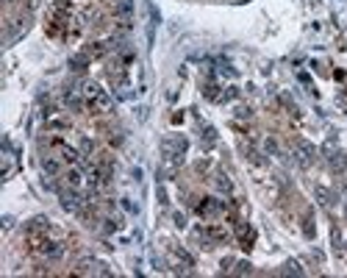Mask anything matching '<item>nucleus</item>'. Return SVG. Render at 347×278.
<instances>
[{"label":"nucleus","instance_id":"nucleus-12","mask_svg":"<svg viewBox=\"0 0 347 278\" xmlns=\"http://www.w3.org/2000/svg\"><path fill=\"white\" fill-rule=\"evenodd\" d=\"M89 108H92V112H108V108H111V98H108L106 92H100L98 98L89 100Z\"/></svg>","mask_w":347,"mask_h":278},{"label":"nucleus","instance_id":"nucleus-22","mask_svg":"<svg viewBox=\"0 0 347 278\" xmlns=\"http://www.w3.org/2000/svg\"><path fill=\"white\" fill-rule=\"evenodd\" d=\"M264 151H267L269 156H278V153H281V151H278V142L272 139V137H267V142H264Z\"/></svg>","mask_w":347,"mask_h":278},{"label":"nucleus","instance_id":"nucleus-9","mask_svg":"<svg viewBox=\"0 0 347 278\" xmlns=\"http://www.w3.org/2000/svg\"><path fill=\"white\" fill-rule=\"evenodd\" d=\"M314 195H317V200H319V206H325V209H333L336 206V195L331 192V189H325V187H317L314 189Z\"/></svg>","mask_w":347,"mask_h":278},{"label":"nucleus","instance_id":"nucleus-20","mask_svg":"<svg viewBox=\"0 0 347 278\" xmlns=\"http://www.w3.org/2000/svg\"><path fill=\"white\" fill-rule=\"evenodd\" d=\"M92 153H94V142L84 137V139H81V156H86V159H89Z\"/></svg>","mask_w":347,"mask_h":278},{"label":"nucleus","instance_id":"nucleus-13","mask_svg":"<svg viewBox=\"0 0 347 278\" xmlns=\"http://www.w3.org/2000/svg\"><path fill=\"white\" fill-rule=\"evenodd\" d=\"M242 153H244V159H247L250 164H256V167H264V164H267V159H264V156L258 153L256 147H247V145H242Z\"/></svg>","mask_w":347,"mask_h":278},{"label":"nucleus","instance_id":"nucleus-27","mask_svg":"<svg viewBox=\"0 0 347 278\" xmlns=\"http://www.w3.org/2000/svg\"><path fill=\"white\" fill-rule=\"evenodd\" d=\"M6 3H14V0H6Z\"/></svg>","mask_w":347,"mask_h":278},{"label":"nucleus","instance_id":"nucleus-14","mask_svg":"<svg viewBox=\"0 0 347 278\" xmlns=\"http://www.w3.org/2000/svg\"><path fill=\"white\" fill-rule=\"evenodd\" d=\"M42 173H45V175H59V173H61L59 159H53V156H45V159H42Z\"/></svg>","mask_w":347,"mask_h":278},{"label":"nucleus","instance_id":"nucleus-5","mask_svg":"<svg viewBox=\"0 0 347 278\" xmlns=\"http://www.w3.org/2000/svg\"><path fill=\"white\" fill-rule=\"evenodd\" d=\"M114 17L120 23H131L133 20V0H114Z\"/></svg>","mask_w":347,"mask_h":278},{"label":"nucleus","instance_id":"nucleus-16","mask_svg":"<svg viewBox=\"0 0 347 278\" xmlns=\"http://www.w3.org/2000/svg\"><path fill=\"white\" fill-rule=\"evenodd\" d=\"M278 273H281V275H303V267L297 262H286L281 270H278Z\"/></svg>","mask_w":347,"mask_h":278},{"label":"nucleus","instance_id":"nucleus-15","mask_svg":"<svg viewBox=\"0 0 347 278\" xmlns=\"http://www.w3.org/2000/svg\"><path fill=\"white\" fill-rule=\"evenodd\" d=\"M64 181H67V187H75V189H78V187H81V181H84V175H81V170H78L75 164H72L70 170L64 173Z\"/></svg>","mask_w":347,"mask_h":278},{"label":"nucleus","instance_id":"nucleus-10","mask_svg":"<svg viewBox=\"0 0 347 278\" xmlns=\"http://www.w3.org/2000/svg\"><path fill=\"white\" fill-rule=\"evenodd\" d=\"M206 234H208V239H211L214 245H225L228 242V231L220 228V226H206Z\"/></svg>","mask_w":347,"mask_h":278},{"label":"nucleus","instance_id":"nucleus-21","mask_svg":"<svg viewBox=\"0 0 347 278\" xmlns=\"http://www.w3.org/2000/svg\"><path fill=\"white\" fill-rule=\"evenodd\" d=\"M234 273L236 275H250V273H253V264H250V262H239L234 267Z\"/></svg>","mask_w":347,"mask_h":278},{"label":"nucleus","instance_id":"nucleus-18","mask_svg":"<svg viewBox=\"0 0 347 278\" xmlns=\"http://www.w3.org/2000/svg\"><path fill=\"white\" fill-rule=\"evenodd\" d=\"M47 128H50V131H67L70 123H67V120H59V117H47Z\"/></svg>","mask_w":347,"mask_h":278},{"label":"nucleus","instance_id":"nucleus-3","mask_svg":"<svg viewBox=\"0 0 347 278\" xmlns=\"http://www.w3.org/2000/svg\"><path fill=\"white\" fill-rule=\"evenodd\" d=\"M295 161L303 167V170H309V167L317 161V147L311 145V142H305V139H297L295 142Z\"/></svg>","mask_w":347,"mask_h":278},{"label":"nucleus","instance_id":"nucleus-8","mask_svg":"<svg viewBox=\"0 0 347 278\" xmlns=\"http://www.w3.org/2000/svg\"><path fill=\"white\" fill-rule=\"evenodd\" d=\"M75 275H98L100 273V262H94V259H81L75 264V270H72Z\"/></svg>","mask_w":347,"mask_h":278},{"label":"nucleus","instance_id":"nucleus-7","mask_svg":"<svg viewBox=\"0 0 347 278\" xmlns=\"http://www.w3.org/2000/svg\"><path fill=\"white\" fill-rule=\"evenodd\" d=\"M47 231H50L47 217H31V220L25 223V234H47Z\"/></svg>","mask_w":347,"mask_h":278},{"label":"nucleus","instance_id":"nucleus-24","mask_svg":"<svg viewBox=\"0 0 347 278\" xmlns=\"http://www.w3.org/2000/svg\"><path fill=\"white\" fill-rule=\"evenodd\" d=\"M39 3H42V0H25V11H28V14H33V11L39 9Z\"/></svg>","mask_w":347,"mask_h":278},{"label":"nucleus","instance_id":"nucleus-23","mask_svg":"<svg viewBox=\"0 0 347 278\" xmlns=\"http://www.w3.org/2000/svg\"><path fill=\"white\" fill-rule=\"evenodd\" d=\"M203 139H206V142H214V139H217V134H214V128H211V125L203 128Z\"/></svg>","mask_w":347,"mask_h":278},{"label":"nucleus","instance_id":"nucleus-17","mask_svg":"<svg viewBox=\"0 0 347 278\" xmlns=\"http://www.w3.org/2000/svg\"><path fill=\"white\" fill-rule=\"evenodd\" d=\"M86 64H89V56H86V53H81V56H72V59H70V67H72L75 72L86 70Z\"/></svg>","mask_w":347,"mask_h":278},{"label":"nucleus","instance_id":"nucleus-11","mask_svg":"<svg viewBox=\"0 0 347 278\" xmlns=\"http://www.w3.org/2000/svg\"><path fill=\"white\" fill-rule=\"evenodd\" d=\"M214 187L220 189L222 195H230V192H234V181H230L225 173H214Z\"/></svg>","mask_w":347,"mask_h":278},{"label":"nucleus","instance_id":"nucleus-4","mask_svg":"<svg viewBox=\"0 0 347 278\" xmlns=\"http://www.w3.org/2000/svg\"><path fill=\"white\" fill-rule=\"evenodd\" d=\"M197 214L206 217V220H214V217L225 214V200H217V198H200V203H197Z\"/></svg>","mask_w":347,"mask_h":278},{"label":"nucleus","instance_id":"nucleus-19","mask_svg":"<svg viewBox=\"0 0 347 278\" xmlns=\"http://www.w3.org/2000/svg\"><path fill=\"white\" fill-rule=\"evenodd\" d=\"M303 234L309 236V239H314V220H311V214L303 217Z\"/></svg>","mask_w":347,"mask_h":278},{"label":"nucleus","instance_id":"nucleus-26","mask_svg":"<svg viewBox=\"0 0 347 278\" xmlns=\"http://www.w3.org/2000/svg\"><path fill=\"white\" fill-rule=\"evenodd\" d=\"M230 264H234V259H222V273H228Z\"/></svg>","mask_w":347,"mask_h":278},{"label":"nucleus","instance_id":"nucleus-25","mask_svg":"<svg viewBox=\"0 0 347 278\" xmlns=\"http://www.w3.org/2000/svg\"><path fill=\"white\" fill-rule=\"evenodd\" d=\"M172 220H175V226H178V228H183V226H186V217H183L181 212H175V214H172Z\"/></svg>","mask_w":347,"mask_h":278},{"label":"nucleus","instance_id":"nucleus-1","mask_svg":"<svg viewBox=\"0 0 347 278\" xmlns=\"http://www.w3.org/2000/svg\"><path fill=\"white\" fill-rule=\"evenodd\" d=\"M59 203H61V209H64V212H75L78 214L89 200H86L75 187H67V189H59Z\"/></svg>","mask_w":347,"mask_h":278},{"label":"nucleus","instance_id":"nucleus-2","mask_svg":"<svg viewBox=\"0 0 347 278\" xmlns=\"http://www.w3.org/2000/svg\"><path fill=\"white\" fill-rule=\"evenodd\" d=\"M186 147H189L186 137H169V139L161 142V153H164V159L172 161V164H178V161H181V156L186 153Z\"/></svg>","mask_w":347,"mask_h":278},{"label":"nucleus","instance_id":"nucleus-6","mask_svg":"<svg viewBox=\"0 0 347 278\" xmlns=\"http://www.w3.org/2000/svg\"><path fill=\"white\" fill-rule=\"evenodd\" d=\"M328 164H331V173H336V175H342L347 170V153L344 151H333L328 156Z\"/></svg>","mask_w":347,"mask_h":278}]
</instances>
